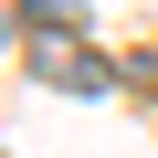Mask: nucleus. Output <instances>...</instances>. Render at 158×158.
<instances>
[{
	"mask_svg": "<svg viewBox=\"0 0 158 158\" xmlns=\"http://www.w3.org/2000/svg\"><path fill=\"white\" fill-rule=\"evenodd\" d=\"M21 11H32V32H74V21H85V0H21Z\"/></svg>",
	"mask_w": 158,
	"mask_h": 158,
	"instance_id": "obj_2",
	"label": "nucleus"
},
{
	"mask_svg": "<svg viewBox=\"0 0 158 158\" xmlns=\"http://www.w3.org/2000/svg\"><path fill=\"white\" fill-rule=\"evenodd\" d=\"M32 63H42V85H63V95H106V85H116V63H106V53H85L74 32H63V42H53V32H32Z\"/></svg>",
	"mask_w": 158,
	"mask_h": 158,
	"instance_id": "obj_1",
	"label": "nucleus"
}]
</instances>
